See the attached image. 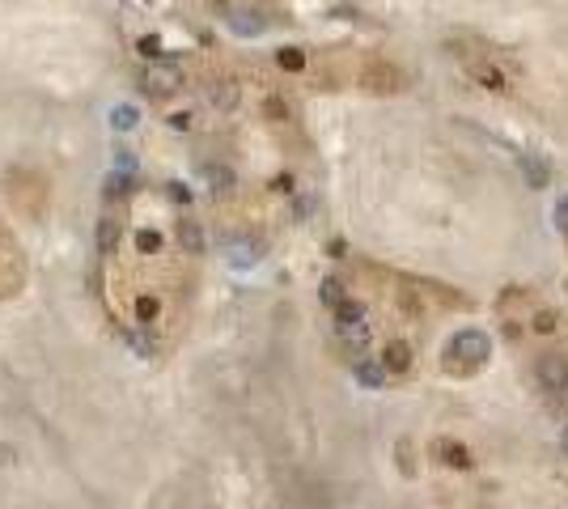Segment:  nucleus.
<instances>
[{
	"mask_svg": "<svg viewBox=\"0 0 568 509\" xmlns=\"http://www.w3.org/2000/svg\"><path fill=\"white\" fill-rule=\"evenodd\" d=\"M433 459L441 463V467H454V471H471V450L463 446V442H454V437H437L433 442Z\"/></svg>",
	"mask_w": 568,
	"mask_h": 509,
	"instance_id": "39448f33",
	"label": "nucleus"
},
{
	"mask_svg": "<svg viewBox=\"0 0 568 509\" xmlns=\"http://www.w3.org/2000/svg\"><path fill=\"white\" fill-rule=\"evenodd\" d=\"M522 170L531 174V187H547V166H543V161H535L531 153H522Z\"/></svg>",
	"mask_w": 568,
	"mask_h": 509,
	"instance_id": "4468645a",
	"label": "nucleus"
},
{
	"mask_svg": "<svg viewBox=\"0 0 568 509\" xmlns=\"http://www.w3.org/2000/svg\"><path fill=\"white\" fill-rule=\"evenodd\" d=\"M204 178L212 183V191H229V187H233V174H229L225 166H204Z\"/></svg>",
	"mask_w": 568,
	"mask_h": 509,
	"instance_id": "2eb2a0df",
	"label": "nucleus"
},
{
	"mask_svg": "<svg viewBox=\"0 0 568 509\" xmlns=\"http://www.w3.org/2000/svg\"><path fill=\"white\" fill-rule=\"evenodd\" d=\"M140 85H144V93H153V98H166V93H174L178 85H182V72H178V64H149L144 68V76H140Z\"/></svg>",
	"mask_w": 568,
	"mask_h": 509,
	"instance_id": "7ed1b4c3",
	"label": "nucleus"
},
{
	"mask_svg": "<svg viewBox=\"0 0 568 509\" xmlns=\"http://www.w3.org/2000/svg\"><path fill=\"white\" fill-rule=\"evenodd\" d=\"M212 102H216L221 110H229V106L238 102V89H233L229 81H216V85H212Z\"/></svg>",
	"mask_w": 568,
	"mask_h": 509,
	"instance_id": "dca6fc26",
	"label": "nucleus"
},
{
	"mask_svg": "<svg viewBox=\"0 0 568 509\" xmlns=\"http://www.w3.org/2000/svg\"><path fill=\"white\" fill-rule=\"evenodd\" d=\"M157 310H161V306H157V297H136V319H140V323H153V319H157Z\"/></svg>",
	"mask_w": 568,
	"mask_h": 509,
	"instance_id": "aec40b11",
	"label": "nucleus"
},
{
	"mask_svg": "<svg viewBox=\"0 0 568 509\" xmlns=\"http://www.w3.org/2000/svg\"><path fill=\"white\" fill-rule=\"evenodd\" d=\"M556 327H560V319H556L552 310H539V314H535V331H539V336H552Z\"/></svg>",
	"mask_w": 568,
	"mask_h": 509,
	"instance_id": "412c9836",
	"label": "nucleus"
},
{
	"mask_svg": "<svg viewBox=\"0 0 568 509\" xmlns=\"http://www.w3.org/2000/svg\"><path fill=\"white\" fill-rule=\"evenodd\" d=\"M552 217H556V225L568 234V195L564 200H556V208H552Z\"/></svg>",
	"mask_w": 568,
	"mask_h": 509,
	"instance_id": "393cba45",
	"label": "nucleus"
},
{
	"mask_svg": "<svg viewBox=\"0 0 568 509\" xmlns=\"http://www.w3.org/2000/svg\"><path fill=\"white\" fill-rule=\"evenodd\" d=\"M229 25H233L238 34H259V30H263V21H259L250 8H229Z\"/></svg>",
	"mask_w": 568,
	"mask_h": 509,
	"instance_id": "f8f14e48",
	"label": "nucleus"
},
{
	"mask_svg": "<svg viewBox=\"0 0 568 509\" xmlns=\"http://www.w3.org/2000/svg\"><path fill=\"white\" fill-rule=\"evenodd\" d=\"M560 450H564V459H568V425L560 429Z\"/></svg>",
	"mask_w": 568,
	"mask_h": 509,
	"instance_id": "c85d7f7f",
	"label": "nucleus"
},
{
	"mask_svg": "<svg viewBox=\"0 0 568 509\" xmlns=\"http://www.w3.org/2000/svg\"><path fill=\"white\" fill-rule=\"evenodd\" d=\"M535 374H539V387L543 391H552V395L568 391V357H560V353H543L539 365H535Z\"/></svg>",
	"mask_w": 568,
	"mask_h": 509,
	"instance_id": "20e7f679",
	"label": "nucleus"
},
{
	"mask_svg": "<svg viewBox=\"0 0 568 509\" xmlns=\"http://www.w3.org/2000/svg\"><path fill=\"white\" fill-rule=\"evenodd\" d=\"M170 123H174V127L182 132V127H191V115H170Z\"/></svg>",
	"mask_w": 568,
	"mask_h": 509,
	"instance_id": "bb28decb",
	"label": "nucleus"
},
{
	"mask_svg": "<svg viewBox=\"0 0 568 509\" xmlns=\"http://www.w3.org/2000/svg\"><path fill=\"white\" fill-rule=\"evenodd\" d=\"M127 191H132V174H127V170H110V174L102 178V195H106V200H123Z\"/></svg>",
	"mask_w": 568,
	"mask_h": 509,
	"instance_id": "9d476101",
	"label": "nucleus"
},
{
	"mask_svg": "<svg viewBox=\"0 0 568 509\" xmlns=\"http://www.w3.org/2000/svg\"><path fill=\"white\" fill-rule=\"evenodd\" d=\"M335 336H340L344 344H352V348H365V340H369V319H365V306H361V302L344 297V302L335 306Z\"/></svg>",
	"mask_w": 568,
	"mask_h": 509,
	"instance_id": "f03ea898",
	"label": "nucleus"
},
{
	"mask_svg": "<svg viewBox=\"0 0 568 509\" xmlns=\"http://www.w3.org/2000/svg\"><path fill=\"white\" fill-rule=\"evenodd\" d=\"M136 246H140L144 255H153V251H161V234H157V229H140V234H136Z\"/></svg>",
	"mask_w": 568,
	"mask_h": 509,
	"instance_id": "6ab92c4d",
	"label": "nucleus"
},
{
	"mask_svg": "<svg viewBox=\"0 0 568 509\" xmlns=\"http://www.w3.org/2000/svg\"><path fill=\"white\" fill-rule=\"evenodd\" d=\"M170 195H174V200H182V204H187V187H182V183H170Z\"/></svg>",
	"mask_w": 568,
	"mask_h": 509,
	"instance_id": "cd10ccee",
	"label": "nucleus"
},
{
	"mask_svg": "<svg viewBox=\"0 0 568 509\" xmlns=\"http://www.w3.org/2000/svg\"><path fill=\"white\" fill-rule=\"evenodd\" d=\"M399 467H403V476H416V467H412V442H399Z\"/></svg>",
	"mask_w": 568,
	"mask_h": 509,
	"instance_id": "b1692460",
	"label": "nucleus"
},
{
	"mask_svg": "<svg viewBox=\"0 0 568 509\" xmlns=\"http://www.w3.org/2000/svg\"><path fill=\"white\" fill-rule=\"evenodd\" d=\"M259 259H263V246H259V242H250V238L229 242V263H233V268H255Z\"/></svg>",
	"mask_w": 568,
	"mask_h": 509,
	"instance_id": "6e6552de",
	"label": "nucleus"
},
{
	"mask_svg": "<svg viewBox=\"0 0 568 509\" xmlns=\"http://www.w3.org/2000/svg\"><path fill=\"white\" fill-rule=\"evenodd\" d=\"M178 246L187 255H204V229L195 221H178Z\"/></svg>",
	"mask_w": 568,
	"mask_h": 509,
	"instance_id": "1a4fd4ad",
	"label": "nucleus"
},
{
	"mask_svg": "<svg viewBox=\"0 0 568 509\" xmlns=\"http://www.w3.org/2000/svg\"><path fill=\"white\" fill-rule=\"evenodd\" d=\"M115 246H119V217H102L98 221V251L110 255Z\"/></svg>",
	"mask_w": 568,
	"mask_h": 509,
	"instance_id": "9b49d317",
	"label": "nucleus"
},
{
	"mask_svg": "<svg viewBox=\"0 0 568 509\" xmlns=\"http://www.w3.org/2000/svg\"><path fill=\"white\" fill-rule=\"evenodd\" d=\"M318 297H323V302L335 310V306L348 297V293H344V280H340V276H327V280H323V289H318Z\"/></svg>",
	"mask_w": 568,
	"mask_h": 509,
	"instance_id": "ddd939ff",
	"label": "nucleus"
},
{
	"mask_svg": "<svg viewBox=\"0 0 568 509\" xmlns=\"http://www.w3.org/2000/svg\"><path fill=\"white\" fill-rule=\"evenodd\" d=\"M382 370L386 374H403V370H412V344L407 340H386V348H382Z\"/></svg>",
	"mask_w": 568,
	"mask_h": 509,
	"instance_id": "423d86ee",
	"label": "nucleus"
},
{
	"mask_svg": "<svg viewBox=\"0 0 568 509\" xmlns=\"http://www.w3.org/2000/svg\"><path fill=\"white\" fill-rule=\"evenodd\" d=\"M115 161H119V170H127V174H132V166H136V161H132V153H127V149H119V157H115Z\"/></svg>",
	"mask_w": 568,
	"mask_h": 509,
	"instance_id": "a878e982",
	"label": "nucleus"
},
{
	"mask_svg": "<svg viewBox=\"0 0 568 509\" xmlns=\"http://www.w3.org/2000/svg\"><path fill=\"white\" fill-rule=\"evenodd\" d=\"M267 119H289V106H284V98H267Z\"/></svg>",
	"mask_w": 568,
	"mask_h": 509,
	"instance_id": "5701e85b",
	"label": "nucleus"
},
{
	"mask_svg": "<svg viewBox=\"0 0 568 509\" xmlns=\"http://www.w3.org/2000/svg\"><path fill=\"white\" fill-rule=\"evenodd\" d=\"M136 47H140V55H144V59H157V55H161V38H157V34H144Z\"/></svg>",
	"mask_w": 568,
	"mask_h": 509,
	"instance_id": "4be33fe9",
	"label": "nucleus"
},
{
	"mask_svg": "<svg viewBox=\"0 0 568 509\" xmlns=\"http://www.w3.org/2000/svg\"><path fill=\"white\" fill-rule=\"evenodd\" d=\"M136 119H140V115H136L132 106H115V110H110V123H115V132H132V127H136Z\"/></svg>",
	"mask_w": 568,
	"mask_h": 509,
	"instance_id": "f3484780",
	"label": "nucleus"
},
{
	"mask_svg": "<svg viewBox=\"0 0 568 509\" xmlns=\"http://www.w3.org/2000/svg\"><path fill=\"white\" fill-rule=\"evenodd\" d=\"M276 59H280V68H284V72H301V68H306V55H301L297 47H284Z\"/></svg>",
	"mask_w": 568,
	"mask_h": 509,
	"instance_id": "a211bd4d",
	"label": "nucleus"
},
{
	"mask_svg": "<svg viewBox=\"0 0 568 509\" xmlns=\"http://www.w3.org/2000/svg\"><path fill=\"white\" fill-rule=\"evenodd\" d=\"M488 357H492V336L480 331V327H463V331H454V336L446 340V348H441V365H446V374H458V378L480 374V370L488 365Z\"/></svg>",
	"mask_w": 568,
	"mask_h": 509,
	"instance_id": "f257e3e1",
	"label": "nucleus"
},
{
	"mask_svg": "<svg viewBox=\"0 0 568 509\" xmlns=\"http://www.w3.org/2000/svg\"><path fill=\"white\" fill-rule=\"evenodd\" d=\"M352 378H357L365 391H382V387H386V370H382L378 357H361V361L352 365Z\"/></svg>",
	"mask_w": 568,
	"mask_h": 509,
	"instance_id": "0eeeda50",
	"label": "nucleus"
}]
</instances>
